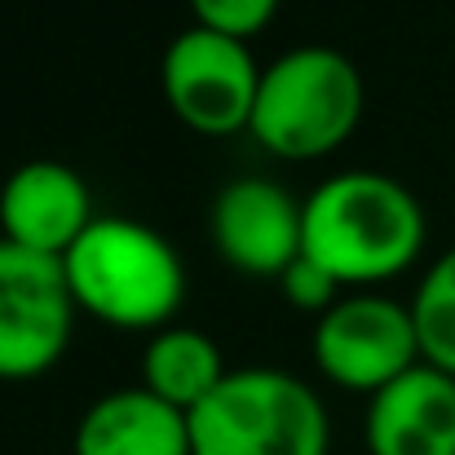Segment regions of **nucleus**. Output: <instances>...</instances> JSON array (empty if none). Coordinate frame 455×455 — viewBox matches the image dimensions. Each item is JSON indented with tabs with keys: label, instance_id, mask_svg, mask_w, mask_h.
<instances>
[{
	"label": "nucleus",
	"instance_id": "ddd939ff",
	"mask_svg": "<svg viewBox=\"0 0 455 455\" xmlns=\"http://www.w3.org/2000/svg\"><path fill=\"white\" fill-rule=\"evenodd\" d=\"M411 318L420 336V358L455 376V248H447L420 279L411 297Z\"/></svg>",
	"mask_w": 455,
	"mask_h": 455
},
{
	"label": "nucleus",
	"instance_id": "1a4fd4ad",
	"mask_svg": "<svg viewBox=\"0 0 455 455\" xmlns=\"http://www.w3.org/2000/svg\"><path fill=\"white\" fill-rule=\"evenodd\" d=\"M89 226H93V199L71 164L27 159L4 177L0 239L40 257H67Z\"/></svg>",
	"mask_w": 455,
	"mask_h": 455
},
{
	"label": "nucleus",
	"instance_id": "f257e3e1",
	"mask_svg": "<svg viewBox=\"0 0 455 455\" xmlns=\"http://www.w3.org/2000/svg\"><path fill=\"white\" fill-rule=\"evenodd\" d=\"M425 248L420 199L389 172L349 168L305 199V257L349 283L403 275Z\"/></svg>",
	"mask_w": 455,
	"mask_h": 455
},
{
	"label": "nucleus",
	"instance_id": "9d476101",
	"mask_svg": "<svg viewBox=\"0 0 455 455\" xmlns=\"http://www.w3.org/2000/svg\"><path fill=\"white\" fill-rule=\"evenodd\" d=\"M371 455H455V376L416 363L367 407Z\"/></svg>",
	"mask_w": 455,
	"mask_h": 455
},
{
	"label": "nucleus",
	"instance_id": "39448f33",
	"mask_svg": "<svg viewBox=\"0 0 455 455\" xmlns=\"http://www.w3.org/2000/svg\"><path fill=\"white\" fill-rule=\"evenodd\" d=\"M261 71L248 40L208 31V27H186L168 40L164 49V98L172 107V116L208 138L235 133L252 124V107H257V89H261Z\"/></svg>",
	"mask_w": 455,
	"mask_h": 455
},
{
	"label": "nucleus",
	"instance_id": "0eeeda50",
	"mask_svg": "<svg viewBox=\"0 0 455 455\" xmlns=\"http://www.w3.org/2000/svg\"><path fill=\"white\" fill-rule=\"evenodd\" d=\"M76 297L62 257L0 239V380L44 376L71 340Z\"/></svg>",
	"mask_w": 455,
	"mask_h": 455
},
{
	"label": "nucleus",
	"instance_id": "9b49d317",
	"mask_svg": "<svg viewBox=\"0 0 455 455\" xmlns=\"http://www.w3.org/2000/svg\"><path fill=\"white\" fill-rule=\"evenodd\" d=\"M76 455H190V416L147 385L111 389L80 416Z\"/></svg>",
	"mask_w": 455,
	"mask_h": 455
},
{
	"label": "nucleus",
	"instance_id": "2eb2a0df",
	"mask_svg": "<svg viewBox=\"0 0 455 455\" xmlns=\"http://www.w3.org/2000/svg\"><path fill=\"white\" fill-rule=\"evenodd\" d=\"M279 288H283V301L297 305V309H309V314H327L331 305L340 301V279L331 270H323L305 252L279 275Z\"/></svg>",
	"mask_w": 455,
	"mask_h": 455
},
{
	"label": "nucleus",
	"instance_id": "7ed1b4c3",
	"mask_svg": "<svg viewBox=\"0 0 455 455\" xmlns=\"http://www.w3.org/2000/svg\"><path fill=\"white\" fill-rule=\"evenodd\" d=\"M323 398L279 367H239L190 411V455H327Z\"/></svg>",
	"mask_w": 455,
	"mask_h": 455
},
{
	"label": "nucleus",
	"instance_id": "6e6552de",
	"mask_svg": "<svg viewBox=\"0 0 455 455\" xmlns=\"http://www.w3.org/2000/svg\"><path fill=\"white\" fill-rule=\"evenodd\" d=\"M217 252L257 279H279L305 248V204L270 177H235L212 199Z\"/></svg>",
	"mask_w": 455,
	"mask_h": 455
},
{
	"label": "nucleus",
	"instance_id": "f8f14e48",
	"mask_svg": "<svg viewBox=\"0 0 455 455\" xmlns=\"http://www.w3.org/2000/svg\"><path fill=\"white\" fill-rule=\"evenodd\" d=\"M221 345L199 327H159L142 349V385L177 411H195L226 380Z\"/></svg>",
	"mask_w": 455,
	"mask_h": 455
},
{
	"label": "nucleus",
	"instance_id": "423d86ee",
	"mask_svg": "<svg viewBox=\"0 0 455 455\" xmlns=\"http://www.w3.org/2000/svg\"><path fill=\"white\" fill-rule=\"evenodd\" d=\"M309 349L327 380L358 394H380L403 371L425 363L411 305L380 292L340 297L327 314H318Z\"/></svg>",
	"mask_w": 455,
	"mask_h": 455
},
{
	"label": "nucleus",
	"instance_id": "20e7f679",
	"mask_svg": "<svg viewBox=\"0 0 455 455\" xmlns=\"http://www.w3.org/2000/svg\"><path fill=\"white\" fill-rule=\"evenodd\" d=\"M363 71L331 44H297L261 71L252 138L279 159L336 151L363 120Z\"/></svg>",
	"mask_w": 455,
	"mask_h": 455
},
{
	"label": "nucleus",
	"instance_id": "4468645a",
	"mask_svg": "<svg viewBox=\"0 0 455 455\" xmlns=\"http://www.w3.org/2000/svg\"><path fill=\"white\" fill-rule=\"evenodd\" d=\"M190 9H195L199 27L235 36V40H248L275 18L279 0H190Z\"/></svg>",
	"mask_w": 455,
	"mask_h": 455
},
{
	"label": "nucleus",
	"instance_id": "f03ea898",
	"mask_svg": "<svg viewBox=\"0 0 455 455\" xmlns=\"http://www.w3.org/2000/svg\"><path fill=\"white\" fill-rule=\"evenodd\" d=\"M62 266L76 305L124 331L168 327L186 297L181 257L159 230L133 217H93Z\"/></svg>",
	"mask_w": 455,
	"mask_h": 455
}]
</instances>
